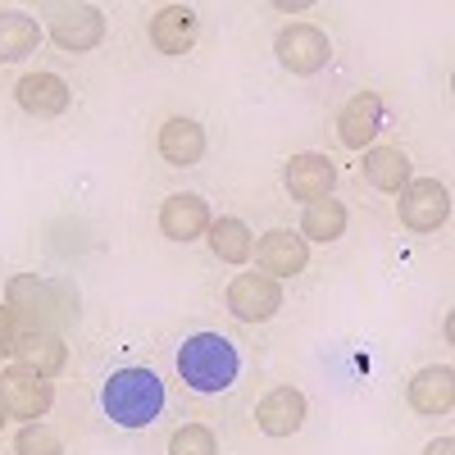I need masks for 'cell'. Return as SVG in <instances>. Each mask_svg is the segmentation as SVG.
<instances>
[{"label":"cell","mask_w":455,"mask_h":455,"mask_svg":"<svg viewBox=\"0 0 455 455\" xmlns=\"http://www.w3.org/2000/svg\"><path fill=\"white\" fill-rule=\"evenodd\" d=\"M274 51H278V60H283L291 73L310 78V73H319V68L328 64V36H323L319 28H310V23H291V28L278 32Z\"/></svg>","instance_id":"52a82bcc"},{"label":"cell","mask_w":455,"mask_h":455,"mask_svg":"<svg viewBox=\"0 0 455 455\" xmlns=\"http://www.w3.org/2000/svg\"><path fill=\"white\" fill-rule=\"evenodd\" d=\"M55 392L46 378H36L28 369H5L0 373V405H5V414H14V419H42V414L51 410Z\"/></svg>","instance_id":"8992f818"},{"label":"cell","mask_w":455,"mask_h":455,"mask_svg":"<svg viewBox=\"0 0 455 455\" xmlns=\"http://www.w3.org/2000/svg\"><path fill=\"white\" fill-rule=\"evenodd\" d=\"M255 264L269 278H291L310 264V246H306V237L287 233V228H274V233H264L255 242Z\"/></svg>","instance_id":"ba28073f"},{"label":"cell","mask_w":455,"mask_h":455,"mask_svg":"<svg viewBox=\"0 0 455 455\" xmlns=\"http://www.w3.org/2000/svg\"><path fill=\"white\" fill-rule=\"evenodd\" d=\"M150 42H156L164 55H182L196 42V14L187 5H164L156 19H150Z\"/></svg>","instance_id":"2e32d148"},{"label":"cell","mask_w":455,"mask_h":455,"mask_svg":"<svg viewBox=\"0 0 455 455\" xmlns=\"http://www.w3.org/2000/svg\"><path fill=\"white\" fill-rule=\"evenodd\" d=\"M14 455H64V446H60V437L46 424H28L14 437Z\"/></svg>","instance_id":"cb8c5ba5"},{"label":"cell","mask_w":455,"mask_h":455,"mask_svg":"<svg viewBox=\"0 0 455 455\" xmlns=\"http://www.w3.org/2000/svg\"><path fill=\"white\" fill-rule=\"evenodd\" d=\"M410 405L419 414H446L455 405V373L446 364H433V369H419L410 383Z\"/></svg>","instance_id":"9a60e30c"},{"label":"cell","mask_w":455,"mask_h":455,"mask_svg":"<svg viewBox=\"0 0 455 455\" xmlns=\"http://www.w3.org/2000/svg\"><path fill=\"white\" fill-rule=\"evenodd\" d=\"M19 355V369L36 373V378H55L64 364H68V347L55 337V332H28L23 347L14 351Z\"/></svg>","instance_id":"e0dca14e"},{"label":"cell","mask_w":455,"mask_h":455,"mask_svg":"<svg viewBox=\"0 0 455 455\" xmlns=\"http://www.w3.org/2000/svg\"><path fill=\"white\" fill-rule=\"evenodd\" d=\"M169 455H219V442H214V433L205 424H187V428L173 433Z\"/></svg>","instance_id":"603a6c76"},{"label":"cell","mask_w":455,"mask_h":455,"mask_svg":"<svg viewBox=\"0 0 455 455\" xmlns=\"http://www.w3.org/2000/svg\"><path fill=\"white\" fill-rule=\"evenodd\" d=\"M283 178H287V192L296 201H323L337 182V169H332L328 156H291Z\"/></svg>","instance_id":"5bb4252c"},{"label":"cell","mask_w":455,"mask_h":455,"mask_svg":"<svg viewBox=\"0 0 455 455\" xmlns=\"http://www.w3.org/2000/svg\"><path fill=\"white\" fill-rule=\"evenodd\" d=\"M210 251L223 259V264H246L255 242H251V228L242 219H219L210 223Z\"/></svg>","instance_id":"7402d4cb"},{"label":"cell","mask_w":455,"mask_h":455,"mask_svg":"<svg viewBox=\"0 0 455 455\" xmlns=\"http://www.w3.org/2000/svg\"><path fill=\"white\" fill-rule=\"evenodd\" d=\"M424 455H455V442H451V437H437V442H428Z\"/></svg>","instance_id":"484cf974"},{"label":"cell","mask_w":455,"mask_h":455,"mask_svg":"<svg viewBox=\"0 0 455 455\" xmlns=\"http://www.w3.org/2000/svg\"><path fill=\"white\" fill-rule=\"evenodd\" d=\"M300 233H306V242H337L341 233H347V205L332 201V196L310 201L306 219H300Z\"/></svg>","instance_id":"44dd1931"},{"label":"cell","mask_w":455,"mask_h":455,"mask_svg":"<svg viewBox=\"0 0 455 455\" xmlns=\"http://www.w3.org/2000/svg\"><path fill=\"white\" fill-rule=\"evenodd\" d=\"M36 42H42V32H36V23L28 14H19V10L0 14V64H14V60L32 55Z\"/></svg>","instance_id":"ffe728a7"},{"label":"cell","mask_w":455,"mask_h":455,"mask_svg":"<svg viewBox=\"0 0 455 455\" xmlns=\"http://www.w3.org/2000/svg\"><path fill=\"white\" fill-rule=\"evenodd\" d=\"M23 337H28L23 319H19L10 306H0V355H14V351L23 347Z\"/></svg>","instance_id":"d4e9b609"},{"label":"cell","mask_w":455,"mask_h":455,"mask_svg":"<svg viewBox=\"0 0 455 455\" xmlns=\"http://www.w3.org/2000/svg\"><path fill=\"white\" fill-rule=\"evenodd\" d=\"M205 228H210V210L192 192H178L160 205V233L173 237V242H192V237L205 233Z\"/></svg>","instance_id":"4fadbf2b"},{"label":"cell","mask_w":455,"mask_h":455,"mask_svg":"<svg viewBox=\"0 0 455 455\" xmlns=\"http://www.w3.org/2000/svg\"><path fill=\"white\" fill-rule=\"evenodd\" d=\"M160 156L169 160V164H196L201 156H205V128L201 124H192V119H169L164 128H160Z\"/></svg>","instance_id":"ac0fdd59"},{"label":"cell","mask_w":455,"mask_h":455,"mask_svg":"<svg viewBox=\"0 0 455 455\" xmlns=\"http://www.w3.org/2000/svg\"><path fill=\"white\" fill-rule=\"evenodd\" d=\"M0 424H5V405H0Z\"/></svg>","instance_id":"83f0119b"},{"label":"cell","mask_w":455,"mask_h":455,"mask_svg":"<svg viewBox=\"0 0 455 455\" xmlns=\"http://www.w3.org/2000/svg\"><path fill=\"white\" fill-rule=\"evenodd\" d=\"M255 424H259L264 437H291V433H300V424H306V396H300L296 387L269 392L255 405Z\"/></svg>","instance_id":"30bf717a"},{"label":"cell","mask_w":455,"mask_h":455,"mask_svg":"<svg viewBox=\"0 0 455 455\" xmlns=\"http://www.w3.org/2000/svg\"><path fill=\"white\" fill-rule=\"evenodd\" d=\"M178 373L192 392H228L242 373V355L223 332H192L178 347Z\"/></svg>","instance_id":"7a4b0ae2"},{"label":"cell","mask_w":455,"mask_h":455,"mask_svg":"<svg viewBox=\"0 0 455 455\" xmlns=\"http://www.w3.org/2000/svg\"><path fill=\"white\" fill-rule=\"evenodd\" d=\"M51 36L64 51H92L105 36V14L96 5H60L51 19Z\"/></svg>","instance_id":"9c48e42d"},{"label":"cell","mask_w":455,"mask_h":455,"mask_svg":"<svg viewBox=\"0 0 455 455\" xmlns=\"http://www.w3.org/2000/svg\"><path fill=\"white\" fill-rule=\"evenodd\" d=\"M278 10L283 14H300V10H310V0H278Z\"/></svg>","instance_id":"4316f807"},{"label":"cell","mask_w":455,"mask_h":455,"mask_svg":"<svg viewBox=\"0 0 455 455\" xmlns=\"http://www.w3.org/2000/svg\"><path fill=\"white\" fill-rule=\"evenodd\" d=\"M228 310L242 323H264L283 310V287L269 274H237L228 287Z\"/></svg>","instance_id":"277c9868"},{"label":"cell","mask_w":455,"mask_h":455,"mask_svg":"<svg viewBox=\"0 0 455 455\" xmlns=\"http://www.w3.org/2000/svg\"><path fill=\"white\" fill-rule=\"evenodd\" d=\"M5 296H10L5 306L28 323V332H51L55 323L78 319V296H73V287L46 283V278H36V274L10 278V291Z\"/></svg>","instance_id":"3957f363"},{"label":"cell","mask_w":455,"mask_h":455,"mask_svg":"<svg viewBox=\"0 0 455 455\" xmlns=\"http://www.w3.org/2000/svg\"><path fill=\"white\" fill-rule=\"evenodd\" d=\"M337 128H341V141H347L351 150H364L378 132H383V100H378L373 92L351 96L347 109H341V119H337Z\"/></svg>","instance_id":"7c38bea8"},{"label":"cell","mask_w":455,"mask_h":455,"mask_svg":"<svg viewBox=\"0 0 455 455\" xmlns=\"http://www.w3.org/2000/svg\"><path fill=\"white\" fill-rule=\"evenodd\" d=\"M396 210H401L405 228H414V233H433V228H442L446 214H451V196H446V187L437 178H419V182L401 187Z\"/></svg>","instance_id":"5b68a950"},{"label":"cell","mask_w":455,"mask_h":455,"mask_svg":"<svg viewBox=\"0 0 455 455\" xmlns=\"http://www.w3.org/2000/svg\"><path fill=\"white\" fill-rule=\"evenodd\" d=\"M364 178L378 192H401L410 182V156L401 146H369L364 150Z\"/></svg>","instance_id":"d6986e66"},{"label":"cell","mask_w":455,"mask_h":455,"mask_svg":"<svg viewBox=\"0 0 455 455\" xmlns=\"http://www.w3.org/2000/svg\"><path fill=\"white\" fill-rule=\"evenodd\" d=\"M14 96L28 114H36V119H55V114L68 109V83L60 73H28V78H19Z\"/></svg>","instance_id":"8fae6325"},{"label":"cell","mask_w":455,"mask_h":455,"mask_svg":"<svg viewBox=\"0 0 455 455\" xmlns=\"http://www.w3.org/2000/svg\"><path fill=\"white\" fill-rule=\"evenodd\" d=\"M100 405L119 428H146L164 410V383H160V373H150L141 364L114 369L100 387Z\"/></svg>","instance_id":"6da1fadb"}]
</instances>
